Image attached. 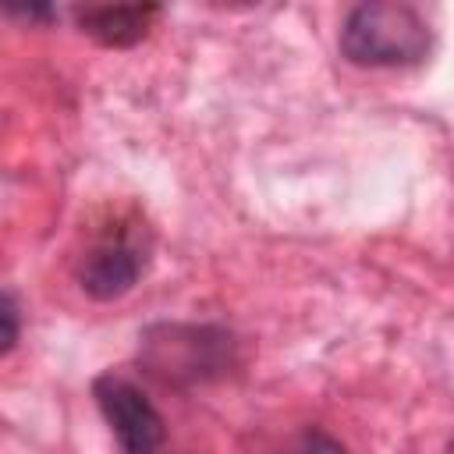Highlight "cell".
Wrapping results in <instances>:
<instances>
[{
    "mask_svg": "<svg viewBox=\"0 0 454 454\" xmlns=\"http://www.w3.org/2000/svg\"><path fill=\"white\" fill-rule=\"evenodd\" d=\"M277 454H348V450H344L340 440H333V436L323 433V429H301V433H294Z\"/></svg>",
    "mask_w": 454,
    "mask_h": 454,
    "instance_id": "6",
    "label": "cell"
},
{
    "mask_svg": "<svg viewBox=\"0 0 454 454\" xmlns=\"http://www.w3.org/2000/svg\"><path fill=\"white\" fill-rule=\"evenodd\" d=\"M231 333L216 326L160 323L142 337V362L163 383H195L223 372L231 365Z\"/></svg>",
    "mask_w": 454,
    "mask_h": 454,
    "instance_id": "2",
    "label": "cell"
},
{
    "mask_svg": "<svg viewBox=\"0 0 454 454\" xmlns=\"http://www.w3.org/2000/svg\"><path fill=\"white\" fill-rule=\"evenodd\" d=\"M340 53L358 67H408L429 53V21L401 0H372L348 11Z\"/></svg>",
    "mask_w": 454,
    "mask_h": 454,
    "instance_id": "1",
    "label": "cell"
},
{
    "mask_svg": "<svg viewBox=\"0 0 454 454\" xmlns=\"http://www.w3.org/2000/svg\"><path fill=\"white\" fill-rule=\"evenodd\" d=\"M447 454H454V440H450V447H447Z\"/></svg>",
    "mask_w": 454,
    "mask_h": 454,
    "instance_id": "8",
    "label": "cell"
},
{
    "mask_svg": "<svg viewBox=\"0 0 454 454\" xmlns=\"http://www.w3.org/2000/svg\"><path fill=\"white\" fill-rule=\"evenodd\" d=\"M142 273V255L124 241H103L85 252L78 266V284L96 301H114L135 287Z\"/></svg>",
    "mask_w": 454,
    "mask_h": 454,
    "instance_id": "4",
    "label": "cell"
},
{
    "mask_svg": "<svg viewBox=\"0 0 454 454\" xmlns=\"http://www.w3.org/2000/svg\"><path fill=\"white\" fill-rule=\"evenodd\" d=\"M18 344V305L14 294L0 298V355H7Z\"/></svg>",
    "mask_w": 454,
    "mask_h": 454,
    "instance_id": "7",
    "label": "cell"
},
{
    "mask_svg": "<svg viewBox=\"0 0 454 454\" xmlns=\"http://www.w3.org/2000/svg\"><path fill=\"white\" fill-rule=\"evenodd\" d=\"M92 390H96V404L124 454H156L160 450L163 419L131 380L106 372L96 380Z\"/></svg>",
    "mask_w": 454,
    "mask_h": 454,
    "instance_id": "3",
    "label": "cell"
},
{
    "mask_svg": "<svg viewBox=\"0 0 454 454\" xmlns=\"http://www.w3.org/2000/svg\"><path fill=\"white\" fill-rule=\"evenodd\" d=\"M153 18H156V7L114 4V7H85L78 14V25L85 35H92L103 46H131L149 32Z\"/></svg>",
    "mask_w": 454,
    "mask_h": 454,
    "instance_id": "5",
    "label": "cell"
}]
</instances>
